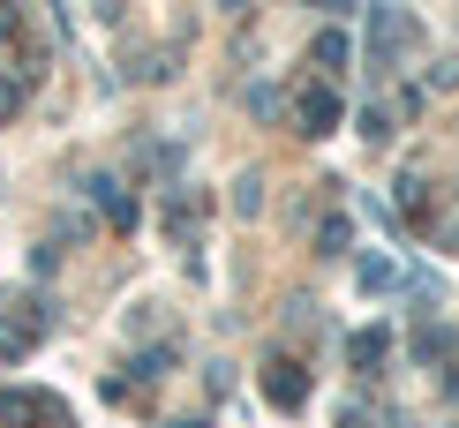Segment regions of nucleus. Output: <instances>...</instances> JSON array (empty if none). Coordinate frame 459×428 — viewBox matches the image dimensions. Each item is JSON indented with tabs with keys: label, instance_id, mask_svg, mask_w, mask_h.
Listing matches in <instances>:
<instances>
[{
	"label": "nucleus",
	"instance_id": "9b49d317",
	"mask_svg": "<svg viewBox=\"0 0 459 428\" xmlns=\"http://www.w3.org/2000/svg\"><path fill=\"white\" fill-rule=\"evenodd\" d=\"M347 428H361V421H347Z\"/></svg>",
	"mask_w": 459,
	"mask_h": 428
},
{
	"label": "nucleus",
	"instance_id": "f03ea898",
	"mask_svg": "<svg viewBox=\"0 0 459 428\" xmlns=\"http://www.w3.org/2000/svg\"><path fill=\"white\" fill-rule=\"evenodd\" d=\"M339 128V98L332 90H301V135H332Z\"/></svg>",
	"mask_w": 459,
	"mask_h": 428
},
{
	"label": "nucleus",
	"instance_id": "39448f33",
	"mask_svg": "<svg viewBox=\"0 0 459 428\" xmlns=\"http://www.w3.org/2000/svg\"><path fill=\"white\" fill-rule=\"evenodd\" d=\"M309 61L339 75V68H347V61H354V46H347V38H339V30H324V38H316V46H309Z\"/></svg>",
	"mask_w": 459,
	"mask_h": 428
},
{
	"label": "nucleus",
	"instance_id": "423d86ee",
	"mask_svg": "<svg viewBox=\"0 0 459 428\" xmlns=\"http://www.w3.org/2000/svg\"><path fill=\"white\" fill-rule=\"evenodd\" d=\"M99 210H106L113 226H128V218H136V210H128V196H121V188H113V181H99Z\"/></svg>",
	"mask_w": 459,
	"mask_h": 428
},
{
	"label": "nucleus",
	"instance_id": "6e6552de",
	"mask_svg": "<svg viewBox=\"0 0 459 428\" xmlns=\"http://www.w3.org/2000/svg\"><path fill=\"white\" fill-rule=\"evenodd\" d=\"M361 286H369V294H385V286H392V263H385V256H361Z\"/></svg>",
	"mask_w": 459,
	"mask_h": 428
},
{
	"label": "nucleus",
	"instance_id": "f257e3e1",
	"mask_svg": "<svg viewBox=\"0 0 459 428\" xmlns=\"http://www.w3.org/2000/svg\"><path fill=\"white\" fill-rule=\"evenodd\" d=\"M407 38H414V23H407V15H399V8H377V15H369V61L385 68L392 53L407 46Z\"/></svg>",
	"mask_w": 459,
	"mask_h": 428
},
{
	"label": "nucleus",
	"instance_id": "9d476101",
	"mask_svg": "<svg viewBox=\"0 0 459 428\" xmlns=\"http://www.w3.org/2000/svg\"><path fill=\"white\" fill-rule=\"evenodd\" d=\"M452 248H459V226H452Z\"/></svg>",
	"mask_w": 459,
	"mask_h": 428
},
{
	"label": "nucleus",
	"instance_id": "0eeeda50",
	"mask_svg": "<svg viewBox=\"0 0 459 428\" xmlns=\"http://www.w3.org/2000/svg\"><path fill=\"white\" fill-rule=\"evenodd\" d=\"M234 210H241V218H256V210H264V181H256V173L234 188Z\"/></svg>",
	"mask_w": 459,
	"mask_h": 428
},
{
	"label": "nucleus",
	"instance_id": "1a4fd4ad",
	"mask_svg": "<svg viewBox=\"0 0 459 428\" xmlns=\"http://www.w3.org/2000/svg\"><path fill=\"white\" fill-rule=\"evenodd\" d=\"M219 8H241V0H219Z\"/></svg>",
	"mask_w": 459,
	"mask_h": 428
},
{
	"label": "nucleus",
	"instance_id": "7ed1b4c3",
	"mask_svg": "<svg viewBox=\"0 0 459 428\" xmlns=\"http://www.w3.org/2000/svg\"><path fill=\"white\" fill-rule=\"evenodd\" d=\"M264 391H272V406H301V398H309V376H301L294 361H272V376H264Z\"/></svg>",
	"mask_w": 459,
	"mask_h": 428
},
{
	"label": "nucleus",
	"instance_id": "20e7f679",
	"mask_svg": "<svg viewBox=\"0 0 459 428\" xmlns=\"http://www.w3.org/2000/svg\"><path fill=\"white\" fill-rule=\"evenodd\" d=\"M385 346H392V330H354V346H347V354H354V368H361V376H369V368L385 361Z\"/></svg>",
	"mask_w": 459,
	"mask_h": 428
}]
</instances>
